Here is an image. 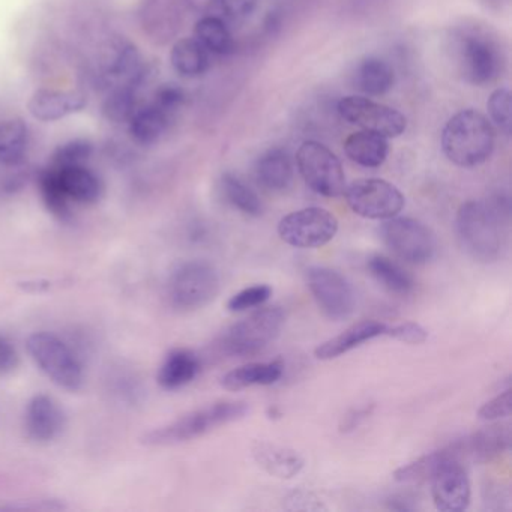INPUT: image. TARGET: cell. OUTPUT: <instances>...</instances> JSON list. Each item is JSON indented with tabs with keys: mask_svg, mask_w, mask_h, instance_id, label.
<instances>
[{
	"mask_svg": "<svg viewBox=\"0 0 512 512\" xmlns=\"http://www.w3.org/2000/svg\"><path fill=\"white\" fill-rule=\"evenodd\" d=\"M385 335L394 338V340L401 341V343L412 344V346L425 343L428 338L427 329L422 328L416 322H404L400 323V325L392 326V328H386Z\"/></svg>",
	"mask_w": 512,
	"mask_h": 512,
	"instance_id": "40",
	"label": "cell"
},
{
	"mask_svg": "<svg viewBox=\"0 0 512 512\" xmlns=\"http://www.w3.org/2000/svg\"><path fill=\"white\" fill-rule=\"evenodd\" d=\"M509 220V200H469L457 212V233L461 247L479 263H493L505 247V227Z\"/></svg>",
	"mask_w": 512,
	"mask_h": 512,
	"instance_id": "2",
	"label": "cell"
},
{
	"mask_svg": "<svg viewBox=\"0 0 512 512\" xmlns=\"http://www.w3.org/2000/svg\"><path fill=\"white\" fill-rule=\"evenodd\" d=\"M452 64L464 82L473 86L491 85L506 68L502 37L485 23L466 20L449 34Z\"/></svg>",
	"mask_w": 512,
	"mask_h": 512,
	"instance_id": "1",
	"label": "cell"
},
{
	"mask_svg": "<svg viewBox=\"0 0 512 512\" xmlns=\"http://www.w3.org/2000/svg\"><path fill=\"white\" fill-rule=\"evenodd\" d=\"M344 152L358 166L377 169L388 158L389 143L386 137L380 134L362 130L347 137Z\"/></svg>",
	"mask_w": 512,
	"mask_h": 512,
	"instance_id": "25",
	"label": "cell"
},
{
	"mask_svg": "<svg viewBox=\"0 0 512 512\" xmlns=\"http://www.w3.org/2000/svg\"><path fill=\"white\" fill-rule=\"evenodd\" d=\"M220 190L224 200L242 214L259 217L263 212V203L256 191L245 184L235 173H224L220 179Z\"/></svg>",
	"mask_w": 512,
	"mask_h": 512,
	"instance_id": "33",
	"label": "cell"
},
{
	"mask_svg": "<svg viewBox=\"0 0 512 512\" xmlns=\"http://www.w3.org/2000/svg\"><path fill=\"white\" fill-rule=\"evenodd\" d=\"M296 166L305 184L323 197H340L346 190V175L337 155L322 143L307 140L296 152Z\"/></svg>",
	"mask_w": 512,
	"mask_h": 512,
	"instance_id": "8",
	"label": "cell"
},
{
	"mask_svg": "<svg viewBox=\"0 0 512 512\" xmlns=\"http://www.w3.org/2000/svg\"><path fill=\"white\" fill-rule=\"evenodd\" d=\"M481 4L484 5L487 10L503 11L505 7H508L509 0H481Z\"/></svg>",
	"mask_w": 512,
	"mask_h": 512,
	"instance_id": "48",
	"label": "cell"
},
{
	"mask_svg": "<svg viewBox=\"0 0 512 512\" xmlns=\"http://www.w3.org/2000/svg\"><path fill=\"white\" fill-rule=\"evenodd\" d=\"M248 412L250 407L244 401H218L211 406L193 410L163 427L154 428L142 437V443L148 446L181 445L205 436L221 425L239 421Z\"/></svg>",
	"mask_w": 512,
	"mask_h": 512,
	"instance_id": "4",
	"label": "cell"
},
{
	"mask_svg": "<svg viewBox=\"0 0 512 512\" xmlns=\"http://www.w3.org/2000/svg\"><path fill=\"white\" fill-rule=\"evenodd\" d=\"M286 314L280 307L262 308L227 329L221 337V352L229 356H250L262 352L280 335Z\"/></svg>",
	"mask_w": 512,
	"mask_h": 512,
	"instance_id": "7",
	"label": "cell"
},
{
	"mask_svg": "<svg viewBox=\"0 0 512 512\" xmlns=\"http://www.w3.org/2000/svg\"><path fill=\"white\" fill-rule=\"evenodd\" d=\"M374 406L370 404V406L358 407V409L350 410L346 416H344L343 421L340 424L341 433H350V431L356 430L368 416L373 412Z\"/></svg>",
	"mask_w": 512,
	"mask_h": 512,
	"instance_id": "45",
	"label": "cell"
},
{
	"mask_svg": "<svg viewBox=\"0 0 512 512\" xmlns=\"http://www.w3.org/2000/svg\"><path fill=\"white\" fill-rule=\"evenodd\" d=\"M394 68L385 59L367 56L356 65L353 86L362 94L380 97L394 88Z\"/></svg>",
	"mask_w": 512,
	"mask_h": 512,
	"instance_id": "23",
	"label": "cell"
},
{
	"mask_svg": "<svg viewBox=\"0 0 512 512\" xmlns=\"http://www.w3.org/2000/svg\"><path fill=\"white\" fill-rule=\"evenodd\" d=\"M170 121H172V115L152 103L149 106L139 107L128 124H130V134L133 139L139 145L149 146L160 142L169 128Z\"/></svg>",
	"mask_w": 512,
	"mask_h": 512,
	"instance_id": "29",
	"label": "cell"
},
{
	"mask_svg": "<svg viewBox=\"0 0 512 512\" xmlns=\"http://www.w3.org/2000/svg\"><path fill=\"white\" fill-rule=\"evenodd\" d=\"M461 440H463L466 461L487 463L511 448V425L502 424V422L490 424Z\"/></svg>",
	"mask_w": 512,
	"mask_h": 512,
	"instance_id": "17",
	"label": "cell"
},
{
	"mask_svg": "<svg viewBox=\"0 0 512 512\" xmlns=\"http://www.w3.org/2000/svg\"><path fill=\"white\" fill-rule=\"evenodd\" d=\"M257 182L269 191H284L293 181V163L287 151L268 149L254 166Z\"/></svg>",
	"mask_w": 512,
	"mask_h": 512,
	"instance_id": "24",
	"label": "cell"
},
{
	"mask_svg": "<svg viewBox=\"0 0 512 512\" xmlns=\"http://www.w3.org/2000/svg\"><path fill=\"white\" fill-rule=\"evenodd\" d=\"M38 187H40L41 197H43V202L47 209L59 220H70V199L65 196L64 190L59 185L52 167L40 173V176H38Z\"/></svg>",
	"mask_w": 512,
	"mask_h": 512,
	"instance_id": "34",
	"label": "cell"
},
{
	"mask_svg": "<svg viewBox=\"0 0 512 512\" xmlns=\"http://www.w3.org/2000/svg\"><path fill=\"white\" fill-rule=\"evenodd\" d=\"M29 355L59 388L77 392L85 383V371L73 347L53 332H35L28 338Z\"/></svg>",
	"mask_w": 512,
	"mask_h": 512,
	"instance_id": "5",
	"label": "cell"
},
{
	"mask_svg": "<svg viewBox=\"0 0 512 512\" xmlns=\"http://www.w3.org/2000/svg\"><path fill=\"white\" fill-rule=\"evenodd\" d=\"M65 427L67 415L58 400L47 394L32 397L25 413V430L29 439L47 445L58 440Z\"/></svg>",
	"mask_w": 512,
	"mask_h": 512,
	"instance_id": "15",
	"label": "cell"
},
{
	"mask_svg": "<svg viewBox=\"0 0 512 512\" xmlns=\"http://www.w3.org/2000/svg\"><path fill=\"white\" fill-rule=\"evenodd\" d=\"M167 299L178 311H196L220 293V275L205 260H190L173 269L166 284Z\"/></svg>",
	"mask_w": 512,
	"mask_h": 512,
	"instance_id": "6",
	"label": "cell"
},
{
	"mask_svg": "<svg viewBox=\"0 0 512 512\" xmlns=\"http://www.w3.org/2000/svg\"><path fill=\"white\" fill-rule=\"evenodd\" d=\"M367 269L380 286L395 295H409L415 287V281L410 277L409 272L404 271L389 257L380 256V254L371 256L367 262Z\"/></svg>",
	"mask_w": 512,
	"mask_h": 512,
	"instance_id": "31",
	"label": "cell"
},
{
	"mask_svg": "<svg viewBox=\"0 0 512 512\" xmlns=\"http://www.w3.org/2000/svg\"><path fill=\"white\" fill-rule=\"evenodd\" d=\"M94 154V145L86 139L70 140L56 149L52 157L53 167L86 166Z\"/></svg>",
	"mask_w": 512,
	"mask_h": 512,
	"instance_id": "36",
	"label": "cell"
},
{
	"mask_svg": "<svg viewBox=\"0 0 512 512\" xmlns=\"http://www.w3.org/2000/svg\"><path fill=\"white\" fill-rule=\"evenodd\" d=\"M272 289L266 284H257V286L247 287L236 293L227 302V308L232 313H241V311L250 310V308L260 307L271 298Z\"/></svg>",
	"mask_w": 512,
	"mask_h": 512,
	"instance_id": "38",
	"label": "cell"
},
{
	"mask_svg": "<svg viewBox=\"0 0 512 512\" xmlns=\"http://www.w3.org/2000/svg\"><path fill=\"white\" fill-rule=\"evenodd\" d=\"M488 115L491 122L509 136L511 134V91L509 88H499L490 95L487 101Z\"/></svg>",
	"mask_w": 512,
	"mask_h": 512,
	"instance_id": "37",
	"label": "cell"
},
{
	"mask_svg": "<svg viewBox=\"0 0 512 512\" xmlns=\"http://www.w3.org/2000/svg\"><path fill=\"white\" fill-rule=\"evenodd\" d=\"M338 232V220L323 208H305L286 215L278 224V235L295 248H320Z\"/></svg>",
	"mask_w": 512,
	"mask_h": 512,
	"instance_id": "11",
	"label": "cell"
},
{
	"mask_svg": "<svg viewBox=\"0 0 512 512\" xmlns=\"http://www.w3.org/2000/svg\"><path fill=\"white\" fill-rule=\"evenodd\" d=\"M56 179L71 203L94 205L103 197V181L86 166L53 167Z\"/></svg>",
	"mask_w": 512,
	"mask_h": 512,
	"instance_id": "18",
	"label": "cell"
},
{
	"mask_svg": "<svg viewBox=\"0 0 512 512\" xmlns=\"http://www.w3.org/2000/svg\"><path fill=\"white\" fill-rule=\"evenodd\" d=\"M193 10L200 11V13H209L220 4V0H185Z\"/></svg>",
	"mask_w": 512,
	"mask_h": 512,
	"instance_id": "47",
	"label": "cell"
},
{
	"mask_svg": "<svg viewBox=\"0 0 512 512\" xmlns=\"http://www.w3.org/2000/svg\"><path fill=\"white\" fill-rule=\"evenodd\" d=\"M257 7V0H220L218 8L230 22H242Z\"/></svg>",
	"mask_w": 512,
	"mask_h": 512,
	"instance_id": "42",
	"label": "cell"
},
{
	"mask_svg": "<svg viewBox=\"0 0 512 512\" xmlns=\"http://www.w3.org/2000/svg\"><path fill=\"white\" fill-rule=\"evenodd\" d=\"M139 109L136 92L133 88H118L104 104V115L109 121L130 122Z\"/></svg>",
	"mask_w": 512,
	"mask_h": 512,
	"instance_id": "35",
	"label": "cell"
},
{
	"mask_svg": "<svg viewBox=\"0 0 512 512\" xmlns=\"http://www.w3.org/2000/svg\"><path fill=\"white\" fill-rule=\"evenodd\" d=\"M337 109L344 121L386 139L400 137L407 128V119L403 113L359 95L344 97Z\"/></svg>",
	"mask_w": 512,
	"mask_h": 512,
	"instance_id": "12",
	"label": "cell"
},
{
	"mask_svg": "<svg viewBox=\"0 0 512 512\" xmlns=\"http://www.w3.org/2000/svg\"><path fill=\"white\" fill-rule=\"evenodd\" d=\"M106 76L119 82V88H136L145 77V64L136 47L122 43L106 61Z\"/></svg>",
	"mask_w": 512,
	"mask_h": 512,
	"instance_id": "27",
	"label": "cell"
},
{
	"mask_svg": "<svg viewBox=\"0 0 512 512\" xmlns=\"http://www.w3.org/2000/svg\"><path fill=\"white\" fill-rule=\"evenodd\" d=\"M194 38L211 55L227 56L235 52V40H233L226 23L220 17H202L194 28Z\"/></svg>",
	"mask_w": 512,
	"mask_h": 512,
	"instance_id": "32",
	"label": "cell"
},
{
	"mask_svg": "<svg viewBox=\"0 0 512 512\" xmlns=\"http://www.w3.org/2000/svg\"><path fill=\"white\" fill-rule=\"evenodd\" d=\"M284 364L281 361L253 362L229 371L221 379V385L227 391H241L250 386H269L283 377Z\"/></svg>",
	"mask_w": 512,
	"mask_h": 512,
	"instance_id": "26",
	"label": "cell"
},
{
	"mask_svg": "<svg viewBox=\"0 0 512 512\" xmlns=\"http://www.w3.org/2000/svg\"><path fill=\"white\" fill-rule=\"evenodd\" d=\"M254 461L266 473L280 479H292L304 469V458L295 449L269 442H256L251 448Z\"/></svg>",
	"mask_w": 512,
	"mask_h": 512,
	"instance_id": "20",
	"label": "cell"
},
{
	"mask_svg": "<svg viewBox=\"0 0 512 512\" xmlns=\"http://www.w3.org/2000/svg\"><path fill=\"white\" fill-rule=\"evenodd\" d=\"M430 482L431 496L439 511L460 512L469 508L472 490L463 463L449 461L434 473Z\"/></svg>",
	"mask_w": 512,
	"mask_h": 512,
	"instance_id": "14",
	"label": "cell"
},
{
	"mask_svg": "<svg viewBox=\"0 0 512 512\" xmlns=\"http://www.w3.org/2000/svg\"><path fill=\"white\" fill-rule=\"evenodd\" d=\"M289 502L293 503V506H289L290 509H308V511H317V509H326L319 500L314 499L311 493H295L290 497Z\"/></svg>",
	"mask_w": 512,
	"mask_h": 512,
	"instance_id": "46",
	"label": "cell"
},
{
	"mask_svg": "<svg viewBox=\"0 0 512 512\" xmlns=\"http://www.w3.org/2000/svg\"><path fill=\"white\" fill-rule=\"evenodd\" d=\"M307 284L314 301L328 319H349L355 310V292L349 281L331 268L313 266L307 269Z\"/></svg>",
	"mask_w": 512,
	"mask_h": 512,
	"instance_id": "13",
	"label": "cell"
},
{
	"mask_svg": "<svg viewBox=\"0 0 512 512\" xmlns=\"http://www.w3.org/2000/svg\"><path fill=\"white\" fill-rule=\"evenodd\" d=\"M512 412V394L511 389H506L502 394L491 398L487 403L482 404L478 410V416L482 421H497V419L508 418Z\"/></svg>",
	"mask_w": 512,
	"mask_h": 512,
	"instance_id": "39",
	"label": "cell"
},
{
	"mask_svg": "<svg viewBox=\"0 0 512 512\" xmlns=\"http://www.w3.org/2000/svg\"><path fill=\"white\" fill-rule=\"evenodd\" d=\"M386 328L388 326L385 323L376 322V320L355 323L337 337L320 344L316 349V358L322 359V361L338 358L367 341L385 335Z\"/></svg>",
	"mask_w": 512,
	"mask_h": 512,
	"instance_id": "21",
	"label": "cell"
},
{
	"mask_svg": "<svg viewBox=\"0 0 512 512\" xmlns=\"http://www.w3.org/2000/svg\"><path fill=\"white\" fill-rule=\"evenodd\" d=\"M88 100L80 92L41 89L29 100V113L38 121L53 122L82 112Z\"/></svg>",
	"mask_w": 512,
	"mask_h": 512,
	"instance_id": "16",
	"label": "cell"
},
{
	"mask_svg": "<svg viewBox=\"0 0 512 512\" xmlns=\"http://www.w3.org/2000/svg\"><path fill=\"white\" fill-rule=\"evenodd\" d=\"M184 101L185 92L178 85H164L155 95L154 104L173 116Z\"/></svg>",
	"mask_w": 512,
	"mask_h": 512,
	"instance_id": "43",
	"label": "cell"
},
{
	"mask_svg": "<svg viewBox=\"0 0 512 512\" xmlns=\"http://www.w3.org/2000/svg\"><path fill=\"white\" fill-rule=\"evenodd\" d=\"M113 385H115V394L118 395L119 400L127 401L128 404L137 403L143 392L139 379H136L133 374H116L113 377Z\"/></svg>",
	"mask_w": 512,
	"mask_h": 512,
	"instance_id": "41",
	"label": "cell"
},
{
	"mask_svg": "<svg viewBox=\"0 0 512 512\" xmlns=\"http://www.w3.org/2000/svg\"><path fill=\"white\" fill-rule=\"evenodd\" d=\"M449 461H460L463 464L466 461L461 439L449 443L445 448L422 455L406 466H401L400 469L395 470L394 479L403 484H422V482L431 481L434 473Z\"/></svg>",
	"mask_w": 512,
	"mask_h": 512,
	"instance_id": "19",
	"label": "cell"
},
{
	"mask_svg": "<svg viewBox=\"0 0 512 512\" xmlns=\"http://www.w3.org/2000/svg\"><path fill=\"white\" fill-rule=\"evenodd\" d=\"M19 362L20 355L13 341L7 335L0 334V376H8L16 371Z\"/></svg>",
	"mask_w": 512,
	"mask_h": 512,
	"instance_id": "44",
	"label": "cell"
},
{
	"mask_svg": "<svg viewBox=\"0 0 512 512\" xmlns=\"http://www.w3.org/2000/svg\"><path fill=\"white\" fill-rule=\"evenodd\" d=\"M344 196L349 208L368 220L397 217L406 205L403 193L383 179H358L346 187Z\"/></svg>",
	"mask_w": 512,
	"mask_h": 512,
	"instance_id": "10",
	"label": "cell"
},
{
	"mask_svg": "<svg viewBox=\"0 0 512 512\" xmlns=\"http://www.w3.org/2000/svg\"><path fill=\"white\" fill-rule=\"evenodd\" d=\"M440 142L452 164L472 169L490 160L496 146V130L478 110H461L446 122Z\"/></svg>",
	"mask_w": 512,
	"mask_h": 512,
	"instance_id": "3",
	"label": "cell"
},
{
	"mask_svg": "<svg viewBox=\"0 0 512 512\" xmlns=\"http://www.w3.org/2000/svg\"><path fill=\"white\" fill-rule=\"evenodd\" d=\"M31 146V130L22 119L0 121V166H20Z\"/></svg>",
	"mask_w": 512,
	"mask_h": 512,
	"instance_id": "28",
	"label": "cell"
},
{
	"mask_svg": "<svg viewBox=\"0 0 512 512\" xmlns=\"http://www.w3.org/2000/svg\"><path fill=\"white\" fill-rule=\"evenodd\" d=\"M380 236L395 256L412 265H424L436 254L437 242L433 232L413 218H389L380 227Z\"/></svg>",
	"mask_w": 512,
	"mask_h": 512,
	"instance_id": "9",
	"label": "cell"
},
{
	"mask_svg": "<svg viewBox=\"0 0 512 512\" xmlns=\"http://www.w3.org/2000/svg\"><path fill=\"white\" fill-rule=\"evenodd\" d=\"M170 62L176 73L194 79L203 76L211 67V53L196 38H182L173 46Z\"/></svg>",
	"mask_w": 512,
	"mask_h": 512,
	"instance_id": "30",
	"label": "cell"
},
{
	"mask_svg": "<svg viewBox=\"0 0 512 512\" xmlns=\"http://www.w3.org/2000/svg\"><path fill=\"white\" fill-rule=\"evenodd\" d=\"M200 368L202 362L196 353L188 349L172 350L158 370V383L169 391L184 388L199 376Z\"/></svg>",
	"mask_w": 512,
	"mask_h": 512,
	"instance_id": "22",
	"label": "cell"
}]
</instances>
